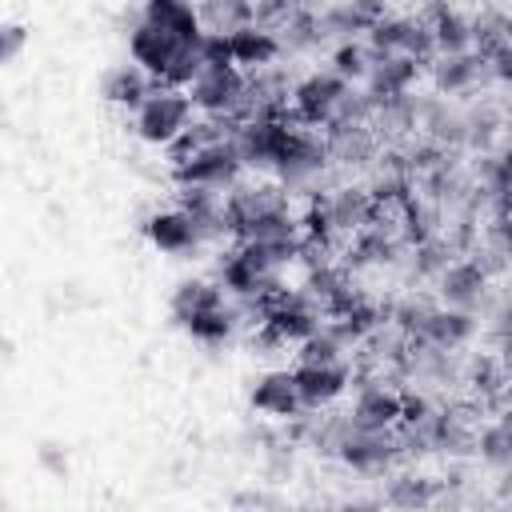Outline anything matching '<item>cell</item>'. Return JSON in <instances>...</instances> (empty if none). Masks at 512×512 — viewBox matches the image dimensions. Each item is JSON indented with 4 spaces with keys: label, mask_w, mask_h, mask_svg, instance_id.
<instances>
[{
    "label": "cell",
    "mask_w": 512,
    "mask_h": 512,
    "mask_svg": "<svg viewBox=\"0 0 512 512\" xmlns=\"http://www.w3.org/2000/svg\"><path fill=\"white\" fill-rule=\"evenodd\" d=\"M188 124H192V100L184 88H168L152 80V92L132 108V128L152 148H168Z\"/></svg>",
    "instance_id": "obj_1"
},
{
    "label": "cell",
    "mask_w": 512,
    "mask_h": 512,
    "mask_svg": "<svg viewBox=\"0 0 512 512\" xmlns=\"http://www.w3.org/2000/svg\"><path fill=\"white\" fill-rule=\"evenodd\" d=\"M184 92L192 100V112L244 120V72L236 64H204Z\"/></svg>",
    "instance_id": "obj_2"
},
{
    "label": "cell",
    "mask_w": 512,
    "mask_h": 512,
    "mask_svg": "<svg viewBox=\"0 0 512 512\" xmlns=\"http://www.w3.org/2000/svg\"><path fill=\"white\" fill-rule=\"evenodd\" d=\"M404 456L396 428H348L336 444V460L352 472H384Z\"/></svg>",
    "instance_id": "obj_3"
},
{
    "label": "cell",
    "mask_w": 512,
    "mask_h": 512,
    "mask_svg": "<svg viewBox=\"0 0 512 512\" xmlns=\"http://www.w3.org/2000/svg\"><path fill=\"white\" fill-rule=\"evenodd\" d=\"M244 172V160L232 140H212L192 152L184 164H172L176 184H204V188H232Z\"/></svg>",
    "instance_id": "obj_4"
},
{
    "label": "cell",
    "mask_w": 512,
    "mask_h": 512,
    "mask_svg": "<svg viewBox=\"0 0 512 512\" xmlns=\"http://www.w3.org/2000/svg\"><path fill=\"white\" fill-rule=\"evenodd\" d=\"M292 372V384H296V396H300V408L308 412H320L328 408L332 400H340L352 384V368L344 360H296Z\"/></svg>",
    "instance_id": "obj_5"
},
{
    "label": "cell",
    "mask_w": 512,
    "mask_h": 512,
    "mask_svg": "<svg viewBox=\"0 0 512 512\" xmlns=\"http://www.w3.org/2000/svg\"><path fill=\"white\" fill-rule=\"evenodd\" d=\"M348 84L328 68V72H308L300 84H292V108L304 124H332Z\"/></svg>",
    "instance_id": "obj_6"
},
{
    "label": "cell",
    "mask_w": 512,
    "mask_h": 512,
    "mask_svg": "<svg viewBox=\"0 0 512 512\" xmlns=\"http://www.w3.org/2000/svg\"><path fill=\"white\" fill-rule=\"evenodd\" d=\"M476 332V316L468 308H432L428 320L420 324V332L412 336V344H424V348H440V352H456L472 340Z\"/></svg>",
    "instance_id": "obj_7"
},
{
    "label": "cell",
    "mask_w": 512,
    "mask_h": 512,
    "mask_svg": "<svg viewBox=\"0 0 512 512\" xmlns=\"http://www.w3.org/2000/svg\"><path fill=\"white\" fill-rule=\"evenodd\" d=\"M176 52H180V40L168 36V32H160V28L148 24V20H136V24L128 28V56H132V64L144 68L152 80H160V76L168 72V64H172Z\"/></svg>",
    "instance_id": "obj_8"
},
{
    "label": "cell",
    "mask_w": 512,
    "mask_h": 512,
    "mask_svg": "<svg viewBox=\"0 0 512 512\" xmlns=\"http://www.w3.org/2000/svg\"><path fill=\"white\" fill-rule=\"evenodd\" d=\"M248 404L260 416H268V420H292L296 412H304L288 368H268L264 376H256L252 380V392H248Z\"/></svg>",
    "instance_id": "obj_9"
},
{
    "label": "cell",
    "mask_w": 512,
    "mask_h": 512,
    "mask_svg": "<svg viewBox=\"0 0 512 512\" xmlns=\"http://www.w3.org/2000/svg\"><path fill=\"white\" fill-rule=\"evenodd\" d=\"M348 420H352V428H396V420H400V392L380 384V380H364L356 388Z\"/></svg>",
    "instance_id": "obj_10"
},
{
    "label": "cell",
    "mask_w": 512,
    "mask_h": 512,
    "mask_svg": "<svg viewBox=\"0 0 512 512\" xmlns=\"http://www.w3.org/2000/svg\"><path fill=\"white\" fill-rule=\"evenodd\" d=\"M484 76H488V60L476 48H468V52H440V60L432 64V84H436L440 96L472 92Z\"/></svg>",
    "instance_id": "obj_11"
},
{
    "label": "cell",
    "mask_w": 512,
    "mask_h": 512,
    "mask_svg": "<svg viewBox=\"0 0 512 512\" xmlns=\"http://www.w3.org/2000/svg\"><path fill=\"white\" fill-rule=\"evenodd\" d=\"M436 280H440V300L448 304V308H476L480 304V296H484V284H488V272H484V264L480 260H448L440 272H436Z\"/></svg>",
    "instance_id": "obj_12"
},
{
    "label": "cell",
    "mask_w": 512,
    "mask_h": 512,
    "mask_svg": "<svg viewBox=\"0 0 512 512\" xmlns=\"http://www.w3.org/2000/svg\"><path fill=\"white\" fill-rule=\"evenodd\" d=\"M144 236H148L152 248H160V252H168V256H184V252H192V248L200 244L196 224H192L180 208L148 212V216H144Z\"/></svg>",
    "instance_id": "obj_13"
},
{
    "label": "cell",
    "mask_w": 512,
    "mask_h": 512,
    "mask_svg": "<svg viewBox=\"0 0 512 512\" xmlns=\"http://www.w3.org/2000/svg\"><path fill=\"white\" fill-rule=\"evenodd\" d=\"M228 48H232V64L240 72H256V68H268L276 64V56L284 52L280 48V36L264 24H244L228 36Z\"/></svg>",
    "instance_id": "obj_14"
},
{
    "label": "cell",
    "mask_w": 512,
    "mask_h": 512,
    "mask_svg": "<svg viewBox=\"0 0 512 512\" xmlns=\"http://www.w3.org/2000/svg\"><path fill=\"white\" fill-rule=\"evenodd\" d=\"M140 20L156 24L160 32L176 36L180 44H196L200 32H204V28H200V12H196L192 0H144Z\"/></svg>",
    "instance_id": "obj_15"
},
{
    "label": "cell",
    "mask_w": 512,
    "mask_h": 512,
    "mask_svg": "<svg viewBox=\"0 0 512 512\" xmlns=\"http://www.w3.org/2000/svg\"><path fill=\"white\" fill-rule=\"evenodd\" d=\"M416 72H420V60H412V56H400V52H392V56H372V64H368V96H376V100H392V96H404L412 84H416Z\"/></svg>",
    "instance_id": "obj_16"
},
{
    "label": "cell",
    "mask_w": 512,
    "mask_h": 512,
    "mask_svg": "<svg viewBox=\"0 0 512 512\" xmlns=\"http://www.w3.org/2000/svg\"><path fill=\"white\" fill-rule=\"evenodd\" d=\"M100 92H104V100H108L112 108L132 112V108L152 92V76H148L144 68H136V64H116V68L104 72Z\"/></svg>",
    "instance_id": "obj_17"
},
{
    "label": "cell",
    "mask_w": 512,
    "mask_h": 512,
    "mask_svg": "<svg viewBox=\"0 0 512 512\" xmlns=\"http://www.w3.org/2000/svg\"><path fill=\"white\" fill-rule=\"evenodd\" d=\"M320 204H324V212H328V220H332L336 232H360L376 216V204H372V196L364 188H336Z\"/></svg>",
    "instance_id": "obj_18"
},
{
    "label": "cell",
    "mask_w": 512,
    "mask_h": 512,
    "mask_svg": "<svg viewBox=\"0 0 512 512\" xmlns=\"http://www.w3.org/2000/svg\"><path fill=\"white\" fill-rule=\"evenodd\" d=\"M212 304H224V288H220L216 280L188 276V280L176 284V292H172V300H168V312H172V320L184 328L196 312H204V308H212Z\"/></svg>",
    "instance_id": "obj_19"
},
{
    "label": "cell",
    "mask_w": 512,
    "mask_h": 512,
    "mask_svg": "<svg viewBox=\"0 0 512 512\" xmlns=\"http://www.w3.org/2000/svg\"><path fill=\"white\" fill-rule=\"evenodd\" d=\"M196 12H200V28L204 32H224V36H232L236 28L256 20L252 0H200Z\"/></svg>",
    "instance_id": "obj_20"
},
{
    "label": "cell",
    "mask_w": 512,
    "mask_h": 512,
    "mask_svg": "<svg viewBox=\"0 0 512 512\" xmlns=\"http://www.w3.org/2000/svg\"><path fill=\"white\" fill-rule=\"evenodd\" d=\"M428 28H432L436 52H468L472 48V20L456 8H436Z\"/></svg>",
    "instance_id": "obj_21"
},
{
    "label": "cell",
    "mask_w": 512,
    "mask_h": 512,
    "mask_svg": "<svg viewBox=\"0 0 512 512\" xmlns=\"http://www.w3.org/2000/svg\"><path fill=\"white\" fill-rule=\"evenodd\" d=\"M184 328H188V336H192V340H200V344L216 348V344H224V340L236 332V308H228V304H212V308L196 312Z\"/></svg>",
    "instance_id": "obj_22"
},
{
    "label": "cell",
    "mask_w": 512,
    "mask_h": 512,
    "mask_svg": "<svg viewBox=\"0 0 512 512\" xmlns=\"http://www.w3.org/2000/svg\"><path fill=\"white\" fill-rule=\"evenodd\" d=\"M384 500L396 504V508H428V504L440 500V484L432 476H396L388 484Z\"/></svg>",
    "instance_id": "obj_23"
},
{
    "label": "cell",
    "mask_w": 512,
    "mask_h": 512,
    "mask_svg": "<svg viewBox=\"0 0 512 512\" xmlns=\"http://www.w3.org/2000/svg\"><path fill=\"white\" fill-rule=\"evenodd\" d=\"M368 64H372V48L360 44V40H340V44L332 48V72H336L344 84L364 80V76H368Z\"/></svg>",
    "instance_id": "obj_24"
},
{
    "label": "cell",
    "mask_w": 512,
    "mask_h": 512,
    "mask_svg": "<svg viewBox=\"0 0 512 512\" xmlns=\"http://www.w3.org/2000/svg\"><path fill=\"white\" fill-rule=\"evenodd\" d=\"M200 68H204V60H200V48H196V44H180V52L172 56L168 72H164L156 84H168V88H188V84L200 76Z\"/></svg>",
    "instance_id": "obj_25"
},
{
    "label": "cell",
    "mask_w": 512,
    "mask_h": 512,
    "mask_svg": "<svg viewBox=\"0 0 512 512\" xmlns=\"http://www.w3.org/2000/svg\"><path fill=\"white\" fill-rule=\"evenodd\" d=\"M432 308H436V304H428V300H420V296H404V300L388 312V320H392V328H396L404 340H412V336L420 332V324L428 320Z\"/></svg>",
    "instance_id": "obj_26"
},
{
    "label": "cell",
    "mask_w": 512,
    "mask_h": 512,
    "mask_svg": "<svg viewBox=\"0 0 512 512\" xmlns=\"http://www.w3.org/2000/svg\"><path fill=\"white\" fill-rule=\"evenodd\" d=\"M476 448H480V456L488 460V464H496V468H504L508 464V448H512V436H508V420H496V424H488V428H480V436H476Z\"/></svg>",
    "instance_id": "obj_27"
},
{
    "label": "cell",
    "mask_w": 512,
    "mask_h": 512,
    "mask_svg": "<svg viewBox=\"0 0 512 512\" xmlns=\"http://www.w3.org/2000/svg\"><path fill=\"white\" fill-rule=\"evenodd\" d=\"M296 360H344V344L320 324L316 332H308L304 340H300V352H296Z\"/></svg>",
    "instance_id": "obj_28"
},
{
    "label": "cell",
    "mask_w": 512,
    "mask_h": 512,
    "mask_svg": "<svg viewBox=\"0 0 512 512\" xmlns=\"http://www.w3.org/2000/svg\"><path fill=\"white\" fill-rule=\"evenodd\" d=\"M28 48V28L16 20H0V64H12Z\"/></svg>",
    "instance_id": "obj_29"
},
{
    "label": "cell",
    "mask_w": 512,
    "mask_h": 512,
    "mask_svg": "<svg viewBox=\"0 0 512 512\" xmlns=\"http://www.w3.org/2000/svg\"><path fill=\"white\" fill-rule=\"evenodd\" d=\"M196 48H200V60L204 64H232V48H228V36L224 32H200Z\"/></svg>",
    "instance_id": "obj_30"
},
{
    "label": "cell",
    "mask_w": 512,
    "mask_h": 512,
    "mask_svg": "<svg viewBox=\"0 0 512 512\" xmlns=\"http://www.w3.org/2000/svg\"><path fill=\"white\" fill-rule=\"evenodd\" d=\"M40 464H44L52 476H64V472H68V452H64L60 444L44 440V444H40Z\"/></svg>",
    "instance_id": "obj_31"
},
{
    "label": "cell",
    "mask_w": 512,
    "mask_h": 512,
    "mask_svg": "<svg viewBox=\"0 0 512 512\" xmlns=\"http://www.w3.org/2000/svg\"><path fill=\"white\" fill-rule=\"evenodd\" d=\"M232 504H248V508H268V504H276V496H264V492H244V496H236Z\"/></svg>",
    "instance_id": "obj_32"
}]
</instances>
